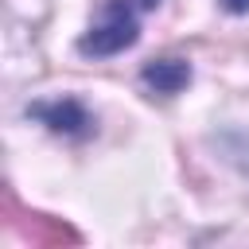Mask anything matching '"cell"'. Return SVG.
I'll return each mask as SVG.
<instances>
[{
	"label": "cell",
	"mask_w": 249,
	"mask_h": 249,
	"mask_svg": "<svg viewBox=\"0 0 249 249\" xmlns=\"http://www.w3.org/2000/svg\"><path fill=\"white\" fill-rule=\"evenodd\" d=\"M218 8L230 12V16H245L249 12V0H218Z\"/></svg>",
	"instance_id": "cell-4"
},
{
	"label": "cell",
	"mask_w": 249,
	"mask_h": 249,
	"mask_svg": "<svg viewBox=\"0 0 249 249\" xmlns=\"http://www.w3.org/2000/svg\"><path fill=\"white\" fill-rule=\"evenodd\" d=\"M152 8H160V0H105L93 27L82 35L78 51L93 54V58H109V54L128 51L140 35V16Z\"/></svg>",
	"instance_id": "cell-1"
},
{
	"label": "cell",
	"mask_w": 249,
	"mask_h": 249,
	"mask_svg": "<svg viewBox=\"0 0 249 249\" xmlns=\"http://www.w3.org/2000/svg\"><path fill=\"white\" fill-rule=\"evenodd\" d=\"M31 113H35L51 132H66V136H86V132H89V124H93V117L86 113V105H82V101H74V97L39 101V105H31Z\"/></svg>",
	"instance_id": "cell-2"
},
{
	"label": "cell",
	"mask_w": 249,
	"mask_h": 249,
	"mask_svg": "<svg viewBox=\"0 0 249 249\" xmlns=\"http://www.w3.org/2000/svg\"><path fill=\"white\" fill-rule=\"evenodd\" d=\"M140 82H144L152 93L171 97V93L187 89V82H191V66H187L183 58H160V62H148V66H144Z\"/></svg>",
	"instance_id": "cell-3"
}]
</instances>
